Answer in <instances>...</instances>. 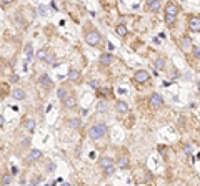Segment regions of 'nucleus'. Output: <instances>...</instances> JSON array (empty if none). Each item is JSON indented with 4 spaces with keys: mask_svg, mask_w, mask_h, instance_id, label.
<instances>
[{
    "mask_svg": "<svg viewBox=\"0 0 200 186\" xmlns=\"http://www.w3.org/2000/svg\"><path fill=\"white\" fill-rule=\"evenodd\" d=\"M177 15H179L177 4H173V2L167 4V7H165V22H167V25H172V23L177 20Z\"/></svg>",
    "mask_w": 200,
    "mask_h": 186,
    "instance_id": "obj_1",
    "label": "nucleus"
},
{
    "mask_svg": "<svg viewBox=\"0 0 200 186\" xmlns=\"http://www.w3.org/2000/svg\"><path fill=\"white\" fill-rule=\"evenodd\" d=\"M104 135H107V126L104 123H97V125H93L89 130V136L92 140H98L100 136H104Z\"/></svg>",
    "mask_w": 200,
    "mask_h": 186,
    "instance_id": "obj_2",
    "label": "nucleus"
},
{
    "mask_svg": "<svg viewBox=\"0 0 200 186\" xmlns=\"http://www.w3.org/2000/svg\"><path fill=\"white\" fill-rule=\"evenodd\" d=\"M85 42L89 43V45L95 46V45H98V43L102 42V37H100L98 32H95V30H90V32L85 33Z\"/></svg>",
    "mask_w": 200,
    "mask_h": 186,
    "instance_id": "obj_3",
    "label": "nucleus"
},
{
    "mask_svg": "<svg viewBox=\"0 0 200 186\" xmlns=\"http://www.w3.org/2000/svg\"><path fill=\"white\" fill-rule=\"evenodd\" d=\"M148 103L152 108H160L162 105H164V98H162V95H158V93H154V95L150 97Z\"/></svg>",
    "mask_w": 200,
    "mask_h": 186,
    "instance_id": "obj_4",
    "label": "nucleus"
},
{
    "mask_svg": "<svg viewBox=\"0 0 200 186\" xmlns=\"http://www.w3.org/2000/svg\"><path fill=\"white\" fill-rule=\"evenodd\" d=\"M148 78H150V75L145 70H139V72L133 75V80H135L137 83H145V82H148Z\"/></svg>",
    "mask_w": 200,
    "mask_h": 186,
    "instance_id": "obj_5",
    "label": "nucleus"
},
{
    "mask_svg": "<svg viewBox=\"0 0 200 186\" xmlns=\"http://www.w3.org/2000/svg\"><path fill=\"white\" fill-rule=\"evenodd\" d=\"M189 28L192 32H200V17H190L189 18Z\"/></svg>",
    "mask_w": 200,
    "mask_h": 186,
    "instance_id": "obj_6",
    "label": "nucleus"
},
{
    "mask_svg": "<svg viewBox=\"0 0 200 186\" xmlns=\"http://www.w3.org/2000/svg\"><path fill=\"white\" fill-rule=\"evenodd\" d=\"M179 45H180V48H182L183 52L190 50V48H192V40H190V37H187V35L180 37V40H179Z\"/></svg>",
    "mask_w": 200,
    "mask_h": 186,
    "instance_id": "obj_7",
    "label": "nucleus"
},
{
    "mask_svg": "<svg viewBox=\"0 0 200 186\" xmlns=\"http://www.w3.org/2000/svg\"><path fill=\"white\" fill-rule=\"evenodd\" d=\"M98 60H100V63H102V65H110L112 62H114V55H112V53H102Z\"/></svg>",
    "mask_w": 200,
    "mask_h": 186,
    "instance_id": "obj_8",
    "label": "nucleus"
},
{
    "mask_svg": "<svg viewBox=\"0 0 200 186\" xmlns=\"http://www.w3.org/2000/svg\"><path fill=\"white\" fill-rule=\"evenodd\" d=\"M39 82H40V85H42L43 88H50V86H52V80H50V76L45 75V73L39 78Z\"/></svg>",
    "mask_w": 200,
    "mask_h": 186,
    "instance_id": "obj_9",
    "label": "nucleus"
},
{
    "mask_svg": "<svg viewBox=\"0 0 200 186\" xmlns=\"http://www.w3.org/2000/svg\"><path fill=\"white\" fill-rule=\"evenodd\" d=\"M100 166H102V168L104 170H107V168H112V166H114V160H112V158H100Z\"/></svg>",
    "mask_w": 200,
    "mask_h": 186,
    "instance_id": "obj_10",
    "label": "nucleus"
},
{
    "mask_svg": "<svg viewBox=\"0 0 200 186\" xmlns=\"http://www.w3.org/2000/svg\"><path fill=\"white\" fill-rule=\"evenodd\" d=\"M64 105H65L67 108H73L75 105H77V98H75V95H68L67 100L64 101Z\"/></svg>",
    "mask_w": 200,
    "mask_h": 186,
    "instance_id": "obj_11",
    "label": "nucleus"
},
{
    "mask_svg": "<svg viewBox=\"0 0 200 186\" xmlns=\"http://www.w3.org/2000/svg\"><path fill=\"white\" fill-rule=\"evenodd\" d=\"M42 158V151L40 150H32L29 153V161H37V160H40Z\"/></svg>",
    "mask_w": 200,
    "mask_h": 186,
    "instance_id": "obj_12",
    "label": "nucleus"
},
{
    "mask_svg": "<svg viewBox=\"0 0 200 186\" xmlns=\"http://www.w3.org/2000/svg\"><path fill=\"white\" fill-rule=\"evenodd\" d=\"M115 108H117V110L120 111V113H125V111L129 110V105L125 103L123 100H118L117 103H115Z\"/></svg>",
    "mask_w": 200,
    "mask_h": 186,
    "instance_id": "obj_13",
    "label": "nucleus"
},
{
    "mask_svg": "<svg viewBox=\"0 0 200 186\" xmlns=\"http://www.w3.org/2000/svg\"><path fill=\"white\" fill-rule=\"evenodd\" d=\"M12 97H14L15 100H23V98H25V92L22 88H15L14 93H12Z\"/></svg>",
    "mask_w": 200,
    "mask_h": 186,
    "instance_id": "obj_14",
    "label": "nucleus"
},
{
    "mask_svg": "<svg viewBox=\"0 0 200 186\" xmlns=\"http://www.w3.org/2000/svg\"><path fill=\"white\" fill-rule=\"evenodd\" d=\"M158 7H160V2H157V0H148L147 2V8L148 10H158Z\"/></svg>",
    "mask_w": 200,
    "mask_h": 186,
    "instance_id": "obj_15",
    "label": "nucleus"
},
{
    "mask_svg": "<svg viewBox=\"0 0 200 186\" xmlns=\"http://www.w3.org/2000/svg\"><path fill=\"white\" fill-rule=\"evenodd\" d=\"M68 78H70L72 82H77V80L80 78L79 70H75V68H70V72H68Z\"/></svg>",
    "mask_w": 200,
    "mask_h": 186,
    "instance_id": "obj_16",
    "label": "nucleus"
},
{
    "mask_svg": "<svg viewBox=\"0 0 200 186\" xmlns=\"http://www.w3.org/2000/svg\"><path fill=\"white\" fill-rule=\"evenodd\" d=\"M23 125H25V128L29 130V131H33V130H35V122H33V120H30V118L25 120Z\"/></svg>",
    "mask_w": 200,
    "mask_h": 186,
    "instance_id": "obj_17",
    "label": "nucleus"
},
{
    "mask_svg": "<svg viewBox=\"0 0 200 186\" xmlns=\"http://www.w3.org/2000/svg\"><path fill=\"white\" fill-rule=\"evenodd\" d=\"M115 32H117L120 37H123V35H127V27L125 25H117L115 27Z\"/></svg>",
    "mask_w": 200,
    "mask_h": 186,
    "instance_id": "obj_18",
    "label": "nucleus"
},
{
    "mask_svg": "<svg viewBox=\"0 0 200 186\" xmlns=\"http://www.w3.org/2000/svg\"><path fill=\"white\" fill-rule=\"evenodd\" d=\"M155 68H157V70H164L165 68V60L164 58H157V60H155Z\"/></svg>",
    "mask_w": 200,
    "mask_h": 186,
    "instance_id": "obj_19",
    "label": "nucleus"
},
{
    "mask_svg": "<svg viewBox=\"0 0 200 186\" xmlns=\"http://www.w3.org/2000/svg\"><path fill=\"white\" fill-rule=\"evenodd\" d=\"M129 166V158L122 156L120 160H118V168H127Z\"/></svg>",
    "mask_w": 200,
    "mask_h": 186,
    "instance_id": "obj_20",
    "label": "nucleus"
},
{
    "mask_svg": "<svg viewBox=\"0 0 200 186\" xmlns=\"http://www.w3.org/2000/svg\"><path fill=\"white\" fill-rule=\"evenodd\" d=\"M57 95H58V98H60L62 101H65V100H67V97H68V95H67V90H65V88H60Z\"/></svg>",
    "mask_w": 200,
    "mask_h": 186,
    "instance_id": "obj_21",
    "label": "nucleus"
},
{
    "mask_svg": "<svg viewBox=\"0 0 200 186\" xmlns=\"http://www.w3.org/2000/svg\"><path fill=\"white\" fill-rule=\"evenodd\" d=\"M40 175H35V176H32V179H30V186H37L40 183Z\"/></svg>",
    "mask_w": 200,
    "mask_h": 186,
    "instance_id": "obj_22",
    "label": "nucleus"
},
{
    "mask_svg": "<svg viewBox=\"0 0 200 186\" xmlns=\"http://www.w3.org/2000/svg\"><path fill=\"white\" fill-rule=\"evenodd\" d=\"M10 181H12V178H10V176H8V175H4V176H2V186L8 184V183H10Z\"/></svg>",
    "mask_w": 200,
    "mask_h": 186,
    "instance_id": "obj_23",
    "label": "nucleus"
},
{
    "mask_svg": "<svg viewBox=\"0 0 200 186\" xmlns=\"http://www.w3.org/2000/svg\"><path fill=\"white\" fill-rule=\"evenodd\" d=\"M37 57H39L40 60H47V52H45V50H43V48H42V50H39V53H37Z\"/></svg>",
    "mask_w": 200,
    "mask_h": 186,
    "instance_id": "obj_24",
    "label": "nucleus"
},
{
    "mask_svg": "<svg viewBox=\"0 0 200 186\" xmlns=\"http://www.w3.org/2000/svg\"><path fill=\"white\" fill-rule=\"evenodd\" d=\"M68 125H70L72 128H79V126H80V120H70Z\"/></svg>",
    "mask_w": 200,
    "mask_h": 186,
    "instance_id": "obj_25",
    "label": "nucleus"
},
{
    "mask_svg": "<svg viewBox=\"0 0 200 186\" xmlns=\"http://www.w3.org/2000/svg\"><path fill=\"white\" fill-rule=\"evenodd\" d=\"M183 151H185L187 154H192V145H185V146H183Z\"/></svg>",
    "mask_w": 200,
    "mask_h": 186,
    "instance_id": "obj_26",
    "label": "nucleus"
},
{
    "mask_svg": "<svg viewBox=\"0 0 200 186\" xmlns=\"http://www.w3.org/2000/svg\"><path fill=\"white\" fill-rule=\"evenodd\" d=\"M47 62H48V63H55V55H48V57H47Z\"/></svg>",
    "mask_w": 200,
    "mask_h": 186,
    "instance_id": "obj_27",
    "label": "nucleus"
},
{
    "mask_svg": "<svg viewBox=\"0 0 200 186\" xmlns=\"http://www.w3.org/2000/svg\"><path fill=\"white\" fill-rule=\"evenodd\" d=\"M39 12H40L42 15H45V14H47V8H45V5H40V7H39Z\"/></svg>",
    "mask_w": 200,
    "mask_h": 186,
    "instance_id": "obj_28",
    "label": "nucleus"
},
{
    "mask_svg": "<svg viewBox=\"0 0 200 186\" xmlns=\"http://www.w3.org/2000/svg\"><path fill=\"white\" fill-rule=\"evenodd\" d=\"M105 175H107V176L114 175V166H112V168H107V170H105Z\"/></svg>",
    "mask_w": 200,
    "mask_h": 186,
    "instance_id": "obj_29",
    "label": "nucleus"
},
{
    "mask_svg": "<svg viewBox=\"0 0 200 186\" xmlns=\"http://www.w3.org/2000/svg\"><path fill=\"white\" fill-rule=\"evenodd\" d=\"M193 55H195L197 58H200V48H195V46H193Z\"/></svg>",
    "mask_w": 200,
    "mask_h": 186,
    "instance_id": "obj_30",
    "label": "nucleus"
},
{
    "mask_svg": "<svg viewBox=\"0 0 200 186\" xmlns=\"http://www.w3.org/2000/svg\"><path fill=\"white\" fill-rule=\"evenodd\" d=\"M105 106H107L105 101H98V110H105Z\"/></svg>",
    "mask_w": 200,
    "mask_h": 186,
    "instance_id": "obj_31",
    "label": "nucleus"
},
{
    "mask_svg": "<svg viewBox=\"0 0 200 186\" xmlns=\"http://www.w3.org/2000/svg\"><path fill=\"white\" fill-rule=\"evenodd\" d=\"M30 50H32V45H30V43H27V45H25V52L30 55Z\"/></svg>",
    "mask_w": 200,
    "mask_h": 186,
    "instance_id": "obj_32",
    "label": "nucleus"
},
{
    "mask_svg": "<svg viewBox=\"0 0 200 186\" xmlns=\"http://www.w3.org/2000/svg\"><path fill=\"white\" fill-rule=\"evenodd\" d=\"M90 86H93V88H98V83H97L95 80H92V82H90Z\"/></svg>",
    "mask_w": 200,
    "mask_h": 186,
    "instance_id": "obj_33",
    "label": "nucleus"
},
{
    "mask_svg": "<svg viewBox=\"0 0 200 186\" xmlns=\"http://www.w3.org/2000/svg\"><path fill=\"white\" fill-rule=\"evenodd\" d=\"M20 145H22V146H27V145H29V138H25L23 141H22V143H20Z\"/></svg>",
    "mask_w": 200,
    "mask_h": 186,
    "instance_id": "obj_34",
    "label": "nucleus"
},
{
    "mask_svg": "<svg viewBox=\"0 0 200 186\" xmlns=\"http://www.w3.org/2000/svg\"><path fill=\"white\" fill-rule=\"evenodd\" d=\"M5 125V118L4 116H0V126H4Z\"/></svg>",
    "mask_w": 200,
    "mask_h": 186,
    "instance_id": "obj_35",
    "label": "nucleus"
},
{
    "mask_svg": "<svg viewBox=\"0 0 200 186\" xmlns=\"http://www.w3.org/2000/svg\"><path fill=\"white\" fill-rule=\"evenodd\" d=\"M62 186H70V184H67V183H65V184H62Z\"/></svg>",
    "mask_w": 200,
    "mask_h": 186,
    "instance_id": "obj_36",
    "label": "nucleus"
},
{
    "mask_svg": "<svg viewBox=\"0 0 200 186\" xmlns=\"http://www.w3.org/2000/svg\"><path fill=\"white\" fill-rule=\"evenodd\" d=\"M198 90H200V82H198Z\"/></svg>",
    "mask_w": 200,
    "mask_h": 186,
    "instance_id": "obj_37",
    "label": "nucleus"
}]
</instances>
